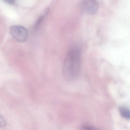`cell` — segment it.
Wrapping results in <instances>:
<instances>
[{"instance_id":"cell-4","label":"cell","mask_w":130,"mask_h":130,"mask_svg":"<svg viewBox=\"0 0 130 130\" xmlns=\"http://www.w3.org/2000/svg\"><path fill=\"white\" fill-rule=\"evenodd\" d=\"M122 117L127 119H130V110L125 107L121 106L119 109Z\"/></svg>"},{"instance_id":"cell-7","label":"cell","mask_w":130,"mask_h":130,"mask_svg":"<svg viewBox=\"0 0 130 130\" xmlns=\"http://www.w3.org/2000/svg\"><path fill=\"white\" fill-rule=\"evenodd\" d=\"M82 128L84 130H94V128L93 127H91L90 126H89V125H83L82 126Z\"/></svg>"},{"instance_id":"cell-1","label":"cell","mask_w":130,"mask_h":130,"mask_svg":"<svg viewBox=\"0 0 130 130\" xmlns=\"http://www.w3.org/2000/svg\"><path fill=\"white\" fill-rule=\"evenodd\" d=\"M81 68V51L78 48H72L68 52L64 61V77L69 80L75 79L79 75Z\"/></svg>"},{"instance_id":"cell-5","label":"cell","mask_w":130,"mask_h":130,"mask_svg":"<svg viewBox=\"0 0 130 130\" xmlns=\"http://www.w3.org/2000/svg\"><path fill=\"white\" fill-rule=\"evenodd\" d=\"M48 12V10H46V11H45V12L44 15L41 16H40V17L38 19V20H37L35 24V27H34V28H35V29H37L39 28V25H40L41 23L42 22V20L44 19L45 16L47 15Z\"/></svg>"},{"instance_id":"cell-6","label":"cell","mask_w":130,"mask_h":130,"mask_svg":"<svg viewBox=\"0 0 130 130\" xmlns=\"http://www.w3.org/2000/svg\"><path fill=\"white\" fill-rule=\"evenodd\" d=\"M6 125V121L3 117L1 116L0 119V127H3Z\"/></svg>"},{"instance_id":"cell-3","label":"cell","mask_w":130,"mask_h":130,"mask_svg":"<svg viewBox=\"0 0 130 130\" xmlns=\"http://www.w3.org/2000/svg\"><path fill=\"white\" fill-rule=\"evenodd\" d=\"M81 7L84 12L89 15H94L99 9V3L96 0H83Z\"/></svg>"},{"instance_id":"cell-2","label":"cell","mask_w":130,"mask_h":130,"mask_svg":"<svg viewBox=\"0 0 130 130\" xmlns=\"http://www.w3.org/2000/svg\"><path fill=\"white\" fill-rule=\"evenodd\" d=\"M10 32L13 38L18 42H25L28 38V31L22 26H12L10 29Z\"/></svg>"},{"instance_id":"cell-8","label":"cell","mask_w":130,"mask_h":130,"mask_svg":"<svg viewBox=\"0 0 130 130\" xmlns=\"http://www.w3.org/2000/svg\"><path fill=\"white\" fill-rule=\"evenodd\" d=\"M5 3L9 5H13L15 3V0H3Z\"/></svg>"}]
</instances>
